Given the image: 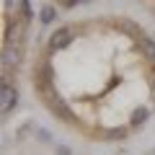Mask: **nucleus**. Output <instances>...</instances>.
<instances>
[{"label": "nucleus", "instance_id": "3", "mask_svg": "<svg viewBox=\"0 0 155 155\" xmlns=\"http://www.w3.org/2000/svg\"><path fill=\"white\" fill-rule=\"evenodd\" d=\"M52 18H54V11H52V8H44V13H41V21H44V23H49Z\"/></svg>", "mask_w": 155, "mask_h": 155}, {"label": "nucleus", "instance_id": "2", "mask_svg": "<svg viewBox=\"0 0 155 155\" xmlns=\"http://www.w3.org/2000/svg\"><path fill=\"white\" fill-rule=\"evenodd\" d=\"M70 39H72V34L67 31V28H62L60 34L52 36V47H54V49H57V47H67V44H70Z\"/></svg>", "mask_w": 155, "mask_h": 155}, {"label": "nucleus", "instance_id": "4", "mask_svg": "<svg viewBox=\"0 0 155 155\" xmlns=\"http://www.w3.org/2000/svg\"><path fill=\"white\" fill-rule=\"evenodd\" d=\"M57 155H72V153H70L67 145H60V147H57Z\"/></svg>", "mask_w": 155, "mask_h": 155}, {"label": "nucleus", "instance_id": "1", "mask_svg": "<svg viewBox=\"0 0 155 155\" xmlns=\"http://www.w3.org/2000/svg\"><path fill=\"white\" fill-rule=\"evenodd\" d=\"M16 98H18V93H16L8 83H3V93H0V109H3V114H8V111L13 109Z\"/></svg>", "mask_w": 155, "mask_h": 155}]
</instances>
